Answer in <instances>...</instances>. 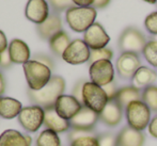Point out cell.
Here are the masks:
<instances>
[{"mask_svg": "<svg viewBox=\"0 0 157 146\" xmlns=\"http://www.w3.org/2000/svg\"><path fill=\"white\" fill-rule=\"evenodd\" d=\"M65 90V80L61 76H52L49 82L39 91L28 90L27 94L30 101L40 106L44 110L54 108L57 99L63 95Z\"/></svg>", "mask_w": 157, "mask_h": 146, "instance_id": "6da1fadb", "label": "cell"}, {"mask_svg": "<svg viewBox=\"0 0 157 146\" xmlns=\"http://www.w3.org/2000/svg\"><path fill=\"white\" fill-rule=\"evenodd\" d=\"M96 9L93 6H73L66 11L65 19L75 32H86L95 23Z\"/></svg>", "mask_w": 157, "mask_h": 146, "instance_id": "7a4b0ae2", "label": "cell"}, {"mask_svg": "<svg viewBox=\"0 0 157 146\" xmlns=\"http://www.w3.org/2000/svg\"><path fill=\"white\" fill-rule=\"evenodd\" d=\"M23 68L30 90H41L52 79V68L39 61L29 60L23 64Z\"/></svg>", "mask_w": 157, "mask_h": 146, "instance_id": "3957f363", "label": "cell"}, {"mask_svg": "<svg viewBox=\"0 0 157 146\" xmlns=\"http://www.w3.org/2000/svg\"><path fill=\"white\" fill-rule=\"evenodd\" d=\"M125 109L126 119L130 128L142 131L149 127L151 122V109L141 99L130 103Z\"/></svg>", "mask_w": 157, "mask_h": 146, "instance_id": "277c9868", "label": "cell"}, {"mask_svg": "<svg viewBox=\"0 0 157 146\" xmlns=\"http://www.w3.org/2000/svg\"><path fill=\"white\" fill-rule=\"evenodd\" d=\"M109 99L103 87L86 81L82 88V105L99 114L106 107Z\"/></svg>", "mask_w": 157, "mask_h": 146, "instance_id": "5b68a950", "label": "cell"}, {"mask_svg": "<svg viewBox=\"0 0 157 146\" xmlns=\"http://www.w3.org/2000/svg\"><path fill=\"white\" fill-rule=\"evenodd\" d=\"M144 34L134 27H127L119 37V49L121 52H132L138 54L147 44Z\"/></svg>", "mask_w": 157, "mask_h": 146, "instance_id": "8992f818", "label": "cell"}, {"mask_svg": "<svg viewBox=\"0 0 157 146\" xmlns=\"http://www.w3.org/2000/svg\"><path fill=\"white\" fill-rule=\"evenodd\" d=\"M45 111L42 107L36 105L24 107L18 114V122L25 130L29 132H36L44 125Z\"/></svg>", "mask_w": 157, "mask_h": 146, "instance_id": "52a82bcc", "label": "cell"}, {"mask_svg": "<svg viewBox=\"0 0 157 146\" xmlns=\"http://www.w3.org/2000/svg\"><path fill=\"white\" fill-rule=\"evenodd\" d=\"M89 75L91 82L99 87H105L114 80V68L111 61L101 60L90 64Z\"/></svg>", "mask_w": 157, "mask_h": 146, "instance_id": "ba28073f", "label": "cell"}, {"mask_svg": "<svg viewBox=\"0 0 157 146\" xmlns=\"http://www.w3.org/2000/svg\"><path fill=\"white\" fill-rule=\"evenodd\" d=\"M91 56V49L85 43L83 39H76L71 42L68 47L62 54V59L66 63L72 65H79L89 62Z\"/></svg>", "mask_w": 157, "mask_h": 146, "instance_id": "9c48e42d", "label": "cell"}, {"mask_svg": "<svg viewBox=\"0 0 157 146\" xmlns=\"http://www.w3.org/2000/svg\"><path fill=\"white\" fill-rule=\"evenodd\" d=\"M140 66V58L137 54H132V52H122L117 60L116 64L119 76L125 80L134 78L135 74Z\"/></svg>", "mask_w": 157, "mask_h": 146, "instance_id": "30bf717a", "label": "cell"}, {"mask_svg": "<svg viewBox=\"0 0 157 146\" xmlns=\"http://www.w3.org/2000/svg\"><path fill=\"white\" fill-rule=\"evenodd\" d=\"M83 41L91 50L101 49L108 45L109 35L99 23H94L83 34Z\"/></svg>", "mask_w": 157, "mask_h": 146, "instance_id": "8fae6325", "label": "cell"}, {"mask_svg": "<svg viewBox=\"0 0 157 146\" xmlns=\"http://www.w3.org/2000/svg\"><path fill=\"white\" fill-rule=\"evenodd\" d=\"M82 107V103L73 95H61L55 103V110L57 113L66 121H71Z\"/></svg>", "mask_w": 157, "mask_h": 146, "instance_id": "7c38bea8", "label": "cell"}, {"mask_svg": "<svg viewBox=\"0 0 157 146\" xmlns=\"http://www.w3.org/2000/svg\"><path fill=\"white\" fill-rule=\"evenodd\" d=\"M25 15L30 21L41 25L49 16V8L46 0H29L27 2Z\"/></svg>", "mask_w": 157, "mask_h": 146, "instance_id": "4fadbf2b", "label": "cell"}, {"mask_svg": "<svg viewBox=\"0 0 157 146\" xmlns=\"http://www.w3.org/2000/svg\"><path fill=\"white\" fill-rule=\"evenodd\" d=\"M99 119V114L89 109L86 106L81 108V110L70 121L71 128L74 129H85L92 130Z\"/></svg>", "mask_w": 157, "mask_h": 146, "instance_id": "5bb4252c", "label": "cell"}, {"mask_svg": "<svg viewBox=\"0 0 157 146\" xmlns=\"http://www.w3.org/2000/svg\"><path fill=\"white\" fill-rule=\"evenodd\" d=\"M123 117V108L116 100H109L103 111L99 113V119L105 125L114 127L119 125Z\"/></svg>", "mask_w": 157, "mask_h": 146, "instance_id": "9a60e30c", "label": "cell"}, {"mask_svg": "<svg viewBox=\"0 0 157 146\" xmlns=\"http://www.w3.org/2000/svg\"><path fill=\"white\" fill-rule=\"evenodd\" d=\"M45 115H44V125L46 129H49L55 131L56 133H62L67 130H70L71 124L70 121L62 118L54 108L45 109Z\"/></svg>", "mask_w": 157, "mask_h": 146, "instance_id": "2e32d148", "label": "cell"}, {"mask_svg": "<svg viewBox=\"0 0 157 146\" xmlns=\"http://www.w3.org/2000/svg\"><path fill=\"white\" fill-rule=\"evenodd\" d=\"M62 30V21L58 14H50L41 25H36V31L43 39L49 41L55 34Z\"/></svg>", "mask_w": 157, "mask_h": 146, "instance_id": "e0dca14e", "label": "cell"}, {"mask_svg": "<svg viewBox=\"0 0 157 146\" xmlns=\"http://www.w3.org/2000/svg\"><path fill=\"white\" fill-rule=\"evenodd\" d=\"M9 54L13 63L25 64L30 59V49L24 41L15 39L9 44Z\"/></svg>", "mask_w": 157, "mask_h": 146, "instance_id": "ac0fdd59", "label": "cell"}, {"mask_svg": "<svg viewBox=\"0 0 157 146\" xmlns=\"http://www.w3.org/2000/svg\"><path fill=\"white\" fill-rule=\"evenodd\" d=\"M118 146H143L144 136L142 131H138L129 126L123 128V130L118 134Z\"/></svg>", "mask_w": 157, "mask_h": 146, "instance_id": "d6986e66", "label": "cell"}, {"mask_svg": "<svg viewBox=\"0 0 157 146\" xmlns=\"http://www.w3.org/2000/svg\"><path fill=\"white\" fill-rule=\"evenodd\" d=\"M31 138L14 129H8L0 136V146H30Z\"/></svg>", "mask_w": 157, "mask_h": 146, "instance_id": "ffe728a7", "label": "cell"}, {"mask_svg": "<svg viewBox=\"0 0 157 146\" xmlns=\"http://www.w3.org/2000/svg\"><path fill=\"white\" fill-rule=\"evenodd\" d=\"M156 80L157 74L155 70L147 66H140L132 78V83H134V87L140 90L142 88H145L150 85H153Z\"/></svg>", "mask_w": 157, "mask_h": 146, "instance_id": "44dd1931", "label": "cell"}, {"mask_svg": "<svg viewBox=\"0 0 157 146\" xmlns=\"http://www.w3.org/2000/svg\"><path fill=\"white\" fill-rule=\"evenodd\" d=\"M23 106L21 101L11 97H0V116L6 119H12L18 116Z\"/></svg>", "mask_w": 157, "mask_h": 146, "instance_id": "7402d4cb", "label": "cell"}, {"mask_svg": "<svg viewBox=\"0 0 157 146\" xmlns=\"http://www.w3.org/2000/svg\"><path fill=\"white\" fill-rule=\"evenodd\" d=\"M141 93L140 90L134 85L124 87L118 91L114 100L119 103L122 108H126L130 103L135 100H140Z\"/></svg>", "mask_w": 157, "mask_h": 146, "instance_id": "603a6c76", "label": "cell"}, {"mask_svg": "<svg viewBox=\"0 0 157 146\" xmlns=\"http://www.w3.org/2000/svg\"><path fill=\"white\" fill-rule=\"evenodd\" d=\"M70 44H71L70 36L63 30H61L60 32L55 34L49 39L50 50L58 57H62V54H64V51L66 50V48L68 47Z\"/></svg>", "mask_w": 157, "mask_h": 146, "instance_id": "cb8c5ba5", "label": "cell"}, {"mask_svg": "<svg viewBox=\"0 0 157 146\" xmlns=\"http://www.w3.org/2000/svg\"><path fill=\"white\" fill-rule=\"evenodd\" d=\"M36 146H61L58 133L49 129H45L37 136Z\"/></svg>", "mask_w": 157, "mask_h": 146, "instance_id": "d4e9b609", "label": "cell"}, {"mask_svg": "<svg viewBox=\"0 0 157 146\" xmlns=\"http://www.w3.org/2000/svg\"><path fill=\"white\" fill-rule=\"evenodd\" d=\"M141 100L151 109V111L157 112V87L150 85L143 90L141 94Z\"/></svg>", "mask_w": 157, "mask_h": 146, "instance_id": "484cf974", "label": "cell"}, {"mask_svg": "<svg viewBox=\"0 0 157 146\" xmlns=\"http://www.w3.org/2000/svg\"><path fill=\"white\" fill-rule=\"evenodd\" d=\"M142 54L150 65L157 67V39L147 42L143 48Z\"/></svg>", "mask_w": 157, "mask_h": 146, "instance_id": "4316f807", "label": "cell"}, {"mask_svg": "<svg viewBox=\"0 0 157 146\" xmlns=\"http://www.w3.org/2000/svg\"><path fill=\"white\" fill-rule=\"evenodd\" d=\"M113 57V51L109 48H101V49L91 50V56H90L89 63L92 64L96 61H101V60H111Z\"/></svg>", "mask_w": 157, "mask_h": 146, "instance_id": "83f0119b", "label": "cell"}, {"mask_svg": "<svg viewBox=\"0 0 157 146\" xmlns=\"http://www.w3.org/2000/svg\"><path fill=\"white\" fill-rule=\"evenodd\" d=\"M144 26L147 32L153 35H157V11L152 12L145 17Z\"/></svg>", "mask_w": 157, "mask_h": 146, "instance_id": "f1b7e54d", "label": "cell"}, {"mask_svg": "<svg viewBox=\"0 0 157 146\" xmlns=\"http://www.w3.org/2000/svg\"><path fill=\"white\" fill-rule=\"evenodd\" d=\"M70 146H99V142L97 137L91 136L72 141Z\"/></svg>", "mask_w": 157, "mask_h": 146, "instance_id": "f546056e", "label": "cell"}, {"mask_svg": "<svg viewBox=\"0 0 157 146\" xmlns=\"http://www.w3.org/2000/svg\"><path fill=\"white\" fill-rule=\"evenodd\" d=\"M50 3V6H52L56 12H61V11L66 10L75 6V3L73 2V0H48Z\"/></svg>", "mask_w": 157, "mask_h": 146, "instance_id": "4dcf8cb0", "label": "cell"}, {"mask_svg": "<svg viewBox=\"0 0 157 146\" xmlns=\"http://www.w3.org/2000/svg\"><path fill=\"white\" fill-rule=\"evenodd\" d=\"M99 146H118V139L111 133H103L97 137Z\"/></svg>", "mask_w": 157, "mask_h": 146, "instance_id": "1f68e13d", "label": "cell"}, {"mask_svg": "<svg viewBox=\"0 0 157 146\" xmlns=\"http://www.w3.org/2000/svg\"><path fill=\"white\" fill-rule=\"evenodd\" d=\"M91 136H95L93 130L74 129V128H72V130L68 133V139H70V142H72V141L77 140V139L85 138V137H91Z\"/></svg>", "mask_w": 157, "mask_h": 146, "instance_id": "d6a6232c", "label": "cell"}, {"mask_svg": "<svg viewBox=\"0 0 157 146\" xmlns=\"http://www.w3.org/2000/svg\"><path fill=\"white\" fill-rule=\"evenodd\" d=\"M104 91L106 92V94H107L108 96V99L109 100H113V99H116V96H117V93H118V88H117V84L113 82H110L108 83V84H106L105 87H103Z\"/></svg>", "mask_w": 157, "mask_h": 146, "instance_id": "836d02e7", "label": "cell"}, {"mask_svg": "<svg viewBox=\"0 0 157 146\" xmlns=\"http://www.w3.org/2000/svg\"><path fill=\"white\" fill-rule=\"evenodd\" d=\"M86 81L80 80L75 84L74 88H73V96L75 98H77L81 103H82V88H83V84H85Z\"/></svg>", "mask_w": 157, "mask_h": 146, "instance_id": "e575fe53", "label": "cell"}, {"mask_svg": "<svg viewBox=\"0 0 157 146\" xmlns=\"http://www.w3.org/2000/svg\"><path fill=\"white\" fill-rule=\"evenodd\" d=\"M12 63L13 62L10 58V54H9L8 49L0 54V66H1V67L8 68V67H10Z\"/></svg>", "mask_w": 157, "mask_h": 146, "instance_id": "d590c367", "label": "cell"}, {"mask_svg": "<svg viewBox=\"0 0 157 146\" xmlns=\"http://www.w3.org/2000/svg\"><path fill=\"white\" fill-rule=\"evenodd\" d=\"M33 60H35V61H39V62H41V63L45 64V65H47L48 67H50L52 69V67H54V63H52V59H50L49 57L44 56V54H36Z\"/></svg>", "mask_w": 157, "mask_h": 146, "instance_id": "8d00e7d4", "label": "cell"}, {"mask_svg": "<svg viewBox=\"0 0 157 146\" xmlns=\"http://www.w3.org/2000/svg\"><path fill=\"white\" fill-rule=\"evenodd\" d=\"M149 133L151 134L153 138L157 139V115L153 117L149 125Z\"/></svg>", "mask_w": 157, "mask_h": 146, "instance_id": "74e56055", "label": "cell"}, {"mask_svg": "<svg viewBox=\"0 0 157 146\" xmlns=\"http://www.w3.org/2000/svg\"><path fill=\"white\" fill-rule=\"evenodd\" d=\"M9 47L8 44V39H6V36L1 30H0V54L3 51H6Z\"/></svg>", "mask_w": 157, "mask_h": 146, "instance_id": "f35d334b", "label": "cell"}, {"mask_svg": "<svg viewBox=\"0 0 157 146\" xmlns=\"http://www.w3.org/2000/svg\"><path fill=\"white\" fill-rule=\"evenodd\" d=\"M95 0H73L75 6H93Z\"/></svg>", "mask_w": 157, "mask_h": 146, "instance_id": "ab89813d", "label": "cell"}, {"mask_svg": "<svg viewBox=\"0 0 157 146\" xmlns=\"http://www.w3.org/2000/svg\"><path fill=\"white\" fill-rule=\"evenodd\" d=\"M110 0H95L93 3V8L94 9H104L109 4Z\"/></svg>", "mask_w": 157, "mask_h": 146, "instance_id": "60d3db41", "label": "cell"}, {"mask_svg": "<svg viewBox=\"0 0 157 146\" xmlns=\"http://www.w3.org/2000/svg\"><path fill=\"white\" fill-rule=\"evenodd\" d=\"M4 91H6V81H4V78H3V76H2V74L0 73V97H1V95L4 93Z\"/></svg>", "mask_w": 157, "mask_h": 146, "instance_id": "b9f144b4", "label": "cell"}, {"mask_svg": "<svg viewBox=\"0 0 157 146\" xmlns=\"http://www.w3.org/2000/svg\"><path fill=\"white\" fill-rule=\"evenodd\" d=\"M143 1L147 2V3H151V4H154V3H156V2H157V0H143Z\"/></svg>", "mask_w": 157, "mask_h": 146, "instance_id": "7bdbcfd3", "label": "cell"}, {"mask_svg": "<svg viewBox=\"0 0 157 146\" xmlns=\"http://www.w3.org/2000/svg\"><path fill=\"white\" fill-rule=\"evenodd\" d=\"M156 3H157V2H156Z\"/></svg>", "mask_w": 157, "mask_h": 146, "instance_id": "ee69618b", "label": "cell"}]
</instances>
